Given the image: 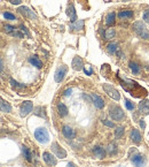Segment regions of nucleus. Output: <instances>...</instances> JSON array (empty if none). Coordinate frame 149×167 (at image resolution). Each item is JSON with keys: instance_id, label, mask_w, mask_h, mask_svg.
Wrapping results in <instances>:
<instances>
[{"instance_id": "1", "label": "nucleus", "mask_w": 149, "mask_h": 167, "mask_svg": "<svg viewBox=\"0 0 149 167\" xmlns=\"http://www.w3.org/2000/svg\"><path fill=\"white\" fill-rule=\"evenodd\" d=\"M132 30L139 38L144 39V40L149 39V30L147 29V27L144 25V23L142 21H135L132 24Z\"/></svg>"}, {"instance_id": "2", "label": "nucleus", "mask_w": 149, "mask_h": 167, "mask_svg": "<svg viewBox=\"0 0 149 167\" xmlns=\"http://www.w3.org/2000/svg\"><path fill=\"white\" fill-rule=\"evenodd\" d=\"M109 115H110V118L114 121H122L125 118V114L123 112V109L119 106H116V105L110 106V108H109Z\"/></svg>"}, {"instance_id": "3", "label": "nucleus", "mask_w": 149, "mask_h": 167, "mask_svg": "<svg viewBox=\"0 0 149 167\" xmlns=\"http://www.w3.org/2000/svg\"><path fill=\"white\" fill-rule=\"evenodd\" d=\"M35 138L39 143H47L49 141V134L46 128H37L35 130Z\"/></svg>"}, {"instance_id": "4", "label": "nucleus", "mask_w": 149, "mask_h": 167, "mask_svg": "<svg viewBox=\"0 0 149 167\" xmlns=\"http://www.w3.org/2000/svg\"><path fill=\"white\" fill-rule=\"evenodd\" d=\"M102 88H103V90L106 91V93H107L110 98H112L114 100H117V101H118L119 99H121V95H119L118 90H116V88H114L112 85H110V84H103Z\"/></svg>"}, {"instance_id": "5", "label": "nucleus", "mask_w": 149, "mask_h": 167, "mask_svg": "<svg viewBox=\"0 0 149 167\" xmlns=\"http://www.w3.org/2000/svg\"><path fill=\"white\" fill-rule=\"evenodd\" d=\"M67 72H68V67L66 65H62L61 67H58L56 69V72H55V75H54L55 82L56 83H61L64 80V77L67 75Z\"/></svg>"}, {"instance_id": "6", "label": "nucleus", "mask_w": 149, "mask_h": 167, "mask_svg": "<svg viewBox=\"0 0 149 167\" xmlns=\"http://www.w3.org/2000/svg\"><path fill=\"white\" fill-rule=\"evenodd\" d=\"M32 109H33V103L32 101H24L23 104H22V106H21V108H20V115L22 117V118H24V117H26L28 114H30L32 112Z\"/></svg>"}, {"instance_id": "7", "label": "nucleus", "mask_w": 149, "mask_h": 167, "mask_svg": "<svg viewBox=\"0 0 149 167\" xmlns=\"http://www.w3.org/2000/svg\"><path fill=\"white\" fill-rule=\"evenodd\" d=\"M52 151L55 153V156L57 157V158H61V159H64L66 157H67V152H66V150L61 146V145H58V143H56V142H53L52 143Z\"/></svg>"}, {"instance_id": "8", "label": "nucleus", "mask_w": 149, "mask_h": 167, "mask_svg": "<svg viewBox=\"0 0 149 167\" xmlns=\"http://www.w3.org/2000/svg\"><path fill=\"white\" fill-rule=\"evenodd\" d=\"M18 13H21L23 16H25V17H28L30 20H37L38 19V16L36 15V13L33 11H31L29 7H26V6H21L18 8Z\"/></svg>"}, {"instance_id": "9", "label": "nucleus", "mask_w": 149, "mask_h": 167, "mask_svg": "<svg viewBox=\"0 0 149 167\" xmlns=\"http://www.w3.org/2000/svg\"><path fill=\"white\" fill-rule=\"evenodd\" d=\"M138 109H139V113L143 114V115H148L149 114V100L148 99H143L139 103V106H138Z\"/></svg>"}, {"instance_id": "10", "label": "nucleus", "mask_w": 149, "mask_h": 167, "mask_svg": "<svg viewBox=\"0 0 149 167\" xmlns=\"http://www.w3.org/2000/svg\"><path fill=\"white\" fill-rule=\"evenodd\" d=\"M62 134L66 138H68V140H72V138H75V136H76L75 130L69 125H64L62 127Z\"/></svg>"}, {"instance_id": "11", "label": "nucleus", "mask_w": 149, "mask_h": 167, "mask_svg": "<svg viewBox=\"0 0 149 167\" xmlns=\"http://www.w3.org/2000/svg\"><path fill=\"white\" fill-rule=\"evenodd\" d=\"M43 159L48 166H56V164H57V160L54 157V154H52L49 152H44L43 153Z\"/></svg>"}, {"instance_id": "12", "label": "nucleus", "mask_w": 149, "mask_h": 167, "mask_svg": "<svg viewBox=\"0 0 149 167\" xmlns=\"http://www.w3.org/2000/svg\"><path fill=\"white\" fill-rule=\"evenodd\" d=\"M91 99H92V103L94 104L95 108L101 109V108L104 107V100H103L100 96H98V95H95V93H92V95H91Z\"/></svg>"}, {"instance_id": "13", "label": "nucleus", "mask_w": 149, "mask_h": 167, "mask_svg": "<svg viewBox=\"0 0 149 167\" xmlns=\"http://www.w3.org/2000/svg\"><path fill=\"white\" fill-rule=\"evenodd\" d=\"M71 67H72V69H74V70H77V72H79V70L84 69V67H85V66H84L83 59H81L80 57H75V58L72 59Z\"/></svg>"}, {"instance_id": "14", "label": "nucleus", "mask_w": 149, "mask_h": 167, "mask_svg": "<svg viewBox=\"0 0 149 167\" xmlns=\"http://www.w3.org/2000/svg\"><path fill=\"white\" fill-rule=\"evenodd\" d=\"M131 161H132V162L134 164V166H137V167H142V166L146 164V159H144V157L141 156L140 153L134 154V156L131 158Z\"/></svg>"}, {"instance_id": "15", "label": "nucleus", "mask_w": 149, "mask_h": 167, "mask_svg": "<svg viewBox=\"0 0 149 167\" xmlns=\"http://www.w3.org/2000/svg\"><path fill=\"white\" fill-rule=\"evenodd\" d=\"M84 24H85L84 20H77L75 22H71L69 28L71 31H81L84 29Z\"/></svg>"}, {"instance_id": "16", "label": "nucleus", "mask_w": 149, "mask_h": 167, "mask_svg": "<svg viewBox=\"0 0 149 167\" xmlns=\"http://www.w3.org/2000/svg\"><path fill=\"white\" fill-rule=\"evenodd\" d=\"M130 138L132 140V142H134L135 144H139L142 140V136L140 134V131L138 129H132L130 133Z\"/></svg>"}, {"instance_id": "17", "label": "nucleus", "mask_w": 149, "mask_h": 167, "mask_svg": "<svg viewBox=\"0 0 149 167\" xmlns=\"http://www.w3.org/2000/svg\"><path fill=\"white\" fill-rule=\"evenodd\" d=\"M93 154L98 159H104L106 158V154H107V151L103 148H101V146H95L93 149Z\"/></svg>"}, {"instance_id": "18", "label": "nucleus", "mask_w": 149, "mask_h": 167, "mask_svg": "<svg viewBox=\"0 0 149 167\" xmlns=\"http://www.w3.org/2000/svg\"><path fill=\"white\" fill-rule=\"evenodd\" d=\"M67 15L70 17V21L71 22H75L77 21V14H76V11H75V7L72 4H69L68 7H67Z\"/></svg>"}, {"instance_id": "19", "label": "nucleus", "mask_w": 149, "mask_h": 167, "mask_svg": "<svg viewBox=\"0 0 149 167\" xmlns=\"http://www.w3.org/2000/svg\"><path fill=\"white\" fill-rule=\"evenodd\" d=\"M133 12L132 11H130V9H124V11H121L118 13V17L121 19V20H130V19H132L133 17Z\"/></svg>"}, {"instance_id": "20", "label": "nucleus", "mask_w": 149, "mask_h": 167, "mask_svg": "<svg viewBox=\"0 0 149 167\" xmlns=\"http://www.w3.org/2000/svg\"><path fill=\"white\" fill-rule=\"evenodd\" d=\"M57 112H58L60 117H66L69 111H68V107L63 103H58L57 104Z\"/></svg>"}, {"instance_id": "21", "label": "nucleus", "mask_w": 149, "mask_h": 167, "mask_svg": "<svg viewBox=\"0 0 149 167\" xmlns=\"http://www.w3.org/2000/svg\"><path fill=\"white\" fill-rule=\"evenodd\" d=\"M29 62L31 64L32 66L37 67V68H41L43 67V62H41V60L37 57V55H32V57H30L29 58Z\"/></svg>"}, {"instance_id": "22", "label": "nucleus", "mask_w": 149, "mask_h": 167, "mask_svg": "<svg viewBox=\"0 0 149 167\" xmlns=\"http://www.w3.org/2000/svg\"><path fill=\"white\" fill-rule=\"evenodd\" d=\"M22 153H23V156H24V158H25L26 161H29V162L32 161V153H31V151H30L29 148H26V146L23 145L22 146Z\"/></svg>"}, {"instance_id": "23", "label": "nucleus", "mask_w": 149, "mask_h": 167, "mask_svg": "<svg viewBox=\"0 0 149 167\" xmlns=\"http://www.w3.org/2000/svg\"><path fill=\"white\" fill-rule=\"evenodd\" d=\"M0 107H1V112H5V113H9L12 112V106L5 101L4 99H1V103H0Z\"/></svg>"}, {"instance_id": "24", "label": "nucleus", "mask_w": 149, "mask_h": 167, "mask_svg": "<svg viewBox=\"0 0 149 167\" xmlns=\"http://www.w3.org/2000/svg\"><path fill=\"white\" fill-rule=\"evenodd\" d=\"M107 51L110 54H116L118 52V44L117 43H109L107 45Z\"/></svg>"}, {"instance_id": "25", "label": "nucleus", "mask_w": 149, "mask_h": 167, "mask_svg": "<svg viewBox=\"0 0 149 167\" xmlns=\"http://www.w3.org/2000/svg\"><path fill=\"white\" fill-rule=\"evenodd\" d=\"M116 36V31L112 29V28H109V29L106 30V34H104V39H108V40H111L114 39Z\"/></svg>"}, {"instance_id": "26", "label": "nucleus", "mask_w": 149, "mask_h": 167, "mask_svg": "<svg viewBox=\"0 0 149 167\" xmlns=\"http://www.w3.org/2000/svg\"><path fill=\"white\" fill-rule=\"evenodd\" d=\"M124 127L122 126H119V127H116L115 129V137H116V140H119V138H122L123 135H124Z\"/></svg>"}, {"instance_id": "27", "label": "nucleus", "mask_w": 149, "mask_h": 167, "mask_svg": "<svg viewBox=\"0 0 149 167\" xmlns=\"http://www.w3.org/2000/svg\"><path fill=\"white\" fill-rule=\"evenodd\" d=\"M115 20H116V14L115 13H109L106 17V24L107 25H112L115 23Z\"/></svg>"}, {"instance_id": "28", "label": "nucleus", "mask_w": 149, "mask_h": 167, "mask_svg": "<svg viewBox=\"0 0 149 167\" xmlns=\"http://www.w3.org/2000/svg\"><path fill=\"white\" fill-rule=\"evenodd\" d=\"M129 66H130V68H131V70H132V73H133L134 75H138V74L140 73V67L138 66V64H135V62H130Z\"/></svg>"}, {"instance_id": "29", "label": "nucleus", "mask_w": 149, "mask_h": 167, "mask_svg": "<svg viewBox=\"0 0 149 167\" xmlns=\"http://www.w3.org/2000/svg\"><path fill=\"white\" fill-rule=\"evenodd\" d=\"M107 152L109 154H115L117 152V145L114 144V143H110L108 146H107Z\"/></svg>"}, {"instance_id": "30", "label": "nucleus", "mask_w": 149, "mask_h": 167, "mask_svg": "<svg viewBox=\"0 0 149 167\" xmlns=\"http://www.w3.org/2000/svg\"><path fill=\"white\" fill-rule=\"evenodd\" d=\"M11 84H12V87L13 88H15V89H23V88H25V85L24 84H20L18 82H16L15 80H13V78H11Z\"/></svg>"}, {"instance_id": "31", "label": "nucleus", "mask_w": 149, "mask_h": 167, "mask_svg": "<svg viewBox=\"0 0 149 167\" xmlns=\"http://www.w3.org/2000/svg\"><path fill=\"white\" fill-rule=\"evenodd\" d=\"M4 31L6 32V34H13L14 31H15V28L13 27V25H11V24H5L4 25Z\"/></svg>"}, {"instance_id": "32", "label": "nucleus", "mask_w": 149, "mask_h": 167, "mask_svg": "<svg viewBox=\"0 0 149 167\" xmlns=\"http://www.w3.org/2000/svg\"><path fill=\"white\" fill-rule=\"evenodd\" d=\"M4 17H5L6 20H9V21H14V20H16L15 15L12 14V13H9V12H5V13H4Z\"/></svg>"}, {"instance_id": "33", "label": "nucleus", "mask_w": 149, "mask_h": 167, "mask_svg": "<svg viewBox=\"0 0 149 167\" xmlns=\"http://www.w3.org/2000/svg\"><path fill=\"white\" fill-rule=\"evenodd\" d=\"M12 36H14V37H16V38H24V32L21 31V30H16V29H15V31L12 34Z\"/></svg>"}, {"instance_id": "34", "label": "nucleus", "mask_w": 149, "mask_h": 167, "mask_svg": "<svg viewBox=\"0 0 149 167\" xmlns=\"http://www.w3.org/2000/svg\"><path fill=\"white\" fill-rule=\"evenodd\" d=\"M124 103H125V106H126V108H127V109H130V111H133V109H134V104H133L131 100L125 99V100H124Z\"/></svg>"}, {"instance_id": "35", "label": "nucleus", "mask_w": 149, "mask_h": 167, "mask_svg": "<svg viewBox=\"0 0 149 167\" xmlns=\"http://www.w3.org/2000/svg\"><path fill=\"white\" fill-rule=\"evenodd\" d=\"M142 20L146 22V23H149V9L144 11L143 15H142Z\"/></svg>"}, {"instance_id": "36", "label": "nucleus", "mask_w": 149, "mask_h": 167, "mask_svg": "<svg viewBox=\"0 0 149 167\" xmlns=\"http://www.w3.org/2000/svg\"><path fill=\"white\" fill-rule=\"evenodd\" d=\"M84 72H85L86 75H92V74H93V69H92L91 66H88V67L85 66V67H84Z\"/></svg>"}, {"instance_id": "37", "label": "nucleus", "mask_w": 149, "mask_h": 167, "mask_svg": "<svg viewBox=\"0 0 149 167\" xmlns=\"http://www.w3.org/2000/svg\"><path fill=\"white\" fill-rule=\"evenodd\" d=\"M102 122H103L104 126H107V127H109V128H115V123H114V122H110V121H108V120H102Z\"/></svg>"}, {"instance_id": "38", "label": "nucleus", "mask_w": 149, "mask_h": 167, "mask_svg": "<svg viewBox=\"0 0 149 167\" xmlns=\"http://www.w3.org/2000/svg\"><path fill=\"white\" fill-rule=\"evenodd\" d=\"M72 93V89H67V90H64V92H63V96H66V97H69L70 95Z\"/></svg>"}, {"instance_id": "39", "label": "nucleus", "mask_w": 149, "mask_h": 167, "mask_svg": "<svg viewBox=\"0 0 149 167\" xmlns=\"http://www.w3.org/2000/svg\"><path fill=\"white\" fill-rule=\"evenodd\" d=\"M8 1L12 4V5H20L22 3V0H8Z\"/></svg>"}, {"instance_id": "40", "label": "nucleus", "mask_w": 149, "mask_h": 167, "mask_svg": "<svg viewBox=\"0 0 149 167\" xmlns=\"http://www.w3.org/2000/svg\"><path fill=\"white\" fill-rule=\"evenodd\" d=\"M140 127H141V129H143V130H144V128H146V122H144V120H143V119H141V120H140Z\"/></svg>"}, {"instance_id": "41", "label": "nucleus", "mask_w": 149, "mask_h": 167, "mask_svg": "<svg viewBox=\"0 0 149 167\" xmlns=\"http://www.w3.org/2000/svg\"><path fill=\"white\" fill-rule=\"evenodd\" d=\"M20 28H21V29H20L21 31H23V32H24L25 35H28V36H29V32H28V30H26V28H25V27H23V25H21Z\"/></svg>"}, {"instance_id": "42", "label": "nucleus", "mask_w": 149, "mask_h": 167, "mask_svg": "<svg viewBox=\"0 0 149 167\" xmlns=\"http://www.w3.org/2000/svg\"><path fill=\"white\" fill-rule=\"evenodd\" d=\"M67 167H77L74 162H68V165H67Z\"/></svg>"}, {"instance_id": "43", "label": "nucleus", "mask_w": 149, "mask_h": 167, "mask_svg": "<svg viewBox=\"0 0 149 167\" xmlns=\"http://www.w3.org/2000/svg\"><path fill=\"white\" fill-rule=\"evenodd\" d=\"M123 1H129V0H123Z\"/></svg>"}]
</instances>
